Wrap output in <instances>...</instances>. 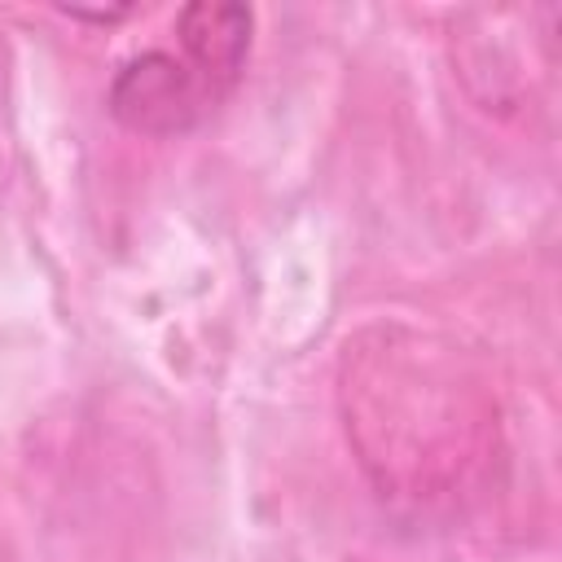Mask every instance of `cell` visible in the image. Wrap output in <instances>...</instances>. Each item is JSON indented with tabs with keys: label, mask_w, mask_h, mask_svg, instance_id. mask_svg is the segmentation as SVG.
Masks as SVG:
<instances>
[{
	"label": "cell",
	"mask_w": 562,
	"mask_h": 562,
	"mask_svg": "<svg viewBox=\"0 0 562 562\" xmlns=\"http://www.w3.org/2000/svg\"><path fill=\"white\" fill-rule=\"evenodd\" d=\"M110 114L140 136H180L198 127L220 101L215 92L193 75L184 57H171L162 48L136 53L119 66L105 92Z\"/></svg>",
	"instance_id": "obj_2"
},
{
	"label": "cell",
	"mask_w": 562,
	"mask_h": 562,
	"mask_svg": "<svg viewBox=\"0 0 562 562\" xmlns=\"http://www.w3.org/2000/svg\"><path fill=\"white\" fill-rule=\"evenodd\" d=\"M61 13L66 18H79V22H105L110 26V22H123L132 9H61Z\"/></svg>",
	"instance_id": "obj_4"
},
{
	"label": "cell",
	"mask_w": 562,
	"mask_h": 562,
	"mask_svg": "<svg viewBox=\"0 0 562 562\" xmlns=\"http://www.w3.org/2000/svg\"><path fill=\"white\" fill-rule=\"evenodd\" d=\"M347 439L386 501L452 505L496 461V400L443 338L373 325L338 356Z\"/></svg>",
	"instance_id": "obj_1"
},
{
	"label": "cell",
	"mask_w": 562,
	"mask_h": 562,
	"mask_svg": "<svg viewBox=\"0 0 562 562\" xmlns=\"http://www.w3.org/2000/svg\"><path fill=\"white\" fill-rule=\"evenodd\" d=\"M250 22H255L250 9L228 0H198V4H184L176 18L184 61L215 92V101H224L241 79V66L250 53Z\"/></svg>",
	"instance_id": "obj_3"
}]
</instances>
